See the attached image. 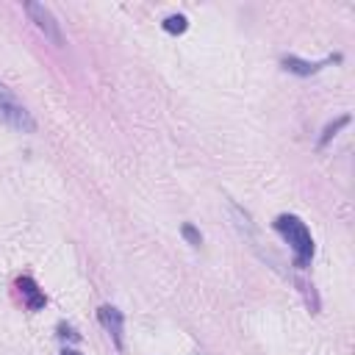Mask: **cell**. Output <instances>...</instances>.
Segmentation results:
<instances>
[{"mask_svg": "<svg viewBox=\"0 0 355 355\" xmlns=\"http://www.w3.org/2000/svg\"><path fill=\"white\" fill-rule=\"evenodd\" d=\"M275 230L288 241V247L294 252V266L305 269L311 263V258H313V239H311L308 225L294 214H280L275 219Z\"/></svg>", "mask_w": 355, "mask_h": 355, "instance_id": "obj_1", "label": "cell"}, {"mask_svg": "<svg viewBox=\"0 0 355 355\" xmlns=\"http://www.w3.org/2000/svg\"><path fill=\"white\" fill-rule=\"evenodd\" d=\"M0 122H6L8 128H14L19 133L36 130V119L31 116V111L17 100V94L6 83H0Z\"/></svg>", "mask_w": 355, "mask_h": 355, "instance_id": "obj_2", "label": "cell"}, {"mask_svg": "<svg viewBox=\"0 0 355 355\" xmlns=\"http://www.w3.org/2000/svg\"><path fill=\"white\" fill-rule=\"evenodd\" d=\"M25 8V14L31 17V22L44 33V39H50L53 44H64V36H61V25L55 22V17H53V11L44 6V3H25L22 6Z\"/></svg>", "mask_w": 355, "mask_h": 355, "instance_id": "obj_3", "label": "cell"}, {"mask_svg": "<svg viewBox=\"0 0 355 355\" xmlns=\"http://www.w3.org/2000/svg\"><path fill=\"white\" fill-rule=\"evenodd\" d=\"M97 319H100V324L105 327V333L111 336L114 347L122 349V347H125V338H122V333H125V316H122V311L114 308V305H100Z\"/></svg>", "mask_w": 355, "mask_h": 355, "instance_id": "obj_4", "label": "cell"}, {"mask_svg": "<svg viewBox=\"0 0 355 355\" xmlns=\"http://www.w3.org/2000/svg\"><path fill=\"white\" fill-rule=\"evenodd\" d=\"M17 288H19L22 302H25V308H28V311H42V308L47 305V297H44V291L36 286V280H33V277L22 275V277L17 280Z\"/></svg>", "mask_w": 355, "mask_h": 355, "instance_id": "obj_5", "label": "cell"}, {"mask_svg": "<svg viewBox=\"0 0 355 355\" xmlns=\"http://www.w3.org/2000/svg\"><path fill=\"white\" fill-rule=\"evenodd\" d=\"M333 61H338V55L336 58H324V61H319V64H311V61H302V58H297V55H286L283 58V67L288 69V72H294V75H313V72H319L324 64H333Z\"/></svg>", "mask_w": 355, "mask_h": 355, "instance_id": "obj_6", "label": "cell"}, {"mask_svg": "<svg viewBox=\"0 0 355 355\" xmlns=\"http://www.w3.org/2000/svg\"><path fill=\"white\" fill-rule=\"evenodd\" d=\"M344 125H349V114H344V116L333 119L330 125H324V130H322V136H319V141H316V150H324V147H327V141H330V139H333Z\"/></svg>", "mask_w": 355, "mask_h": 355, "instance_id": "obj_7", "label": "cell"}, {"mask_svg": "<svg viewBox=\"0 0 355 355\" xmlns=\"http://www.w3.org/2000/svg\"><path fill=\"white\" fill-rule=\"evenodd\" d=\"M164 31L166 33H172V36H178V33H186V28H189V19L183 17V14H169L164 22Z\"/></svg>", "mask_w": 355, "mask_h": 355, "instance_id": "obj_8", "label": "cell"}, {"mask_svg": "<svg viewBox=\"0 0 355 355\" xmlns=\"http://www.w3.org/2000/svg\"><path fill=\"white\" fill-rule=\"evenodd\" d=\"M180 233H183V239H186L191 247H200V244H202V236H200V230H197L194 225H189V222H186V225L180 227Z\"/></svg>", "mask_w": 355, "mask_h": 355, "instance_id": "obj_9", "label": "cell"}, {"mask_svg": "<svg viewBox=\"0 0 355 355\" xmlns=\"http://www.w3.org/2000/svg\"><path fill=\"white\" fill-rule=\"evenodd\" d=\"M58 338H64V341H80V336H78L69 324H64V322L58 324Z\"/></svg>", "mask_w": 355, "mask_h": 355, "instance_id": "obj_10", "label": "cell"}, {"mask_svg": "<svg viewBox=\"0 0 355 355\" xmlns=\"http://www.w3.org/2000/svg\"><path fill=\"white\" fill-rule=\"evenodd\" d=\"M61 355H80V352H75V349H69V347H64V349H61Z\"/></svg>", "mask_w": 355, "mask_h": 355, "instance_id": "obj_11", "label": "cell"}]
</instances>
